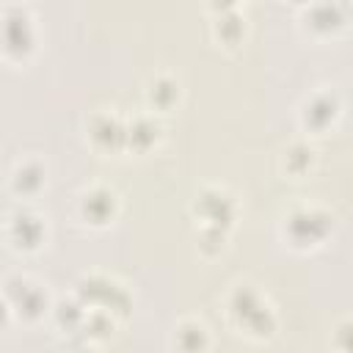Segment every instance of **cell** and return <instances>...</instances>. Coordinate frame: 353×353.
<instances>
[{
    "label": "cell",
    "instance_id": "9",
    "mask_svg": "<svg viewBox=\"0 0 353 353\" xmlns=\"http://www.w3.org/2000/svg\"><path fill=\"white\" fill-rule=\"evenodd\" d=\"M127 135V121L113 113V108H102L88 121V138L97 149H121Z\"/></svg>",
    "mask_w": 353,
    "mask_h": 353
},
{
    "label": "cell",
    "instance_id": "5",
    "mask_svg": "<svg viewBox=\"0 0 353 353\" xmlns=\"http://www.w3.org/2000/svg\"><path fill=\"white\" fill-rule=\"evenodd\" d=\"M193 212L201 218V229H229L237 215V196L221 185H207L193 199Z\"/></svg>",
    "mask_w": 353,
    "mask_h": 353
},
{
    "label": "cell",
    "instance_id": "11",
    "mask_svg": "<svg viewBox=\"0 0 353 353\" xmlns=\"http://www.w3.org/2000/svg\"><path fill=\"white\" fill-rule=\"evenodd\" d=\"M174 350L176 353H207L210 328L199 317H182L174 325Z\"/></svg>",
    "mask_w": 353,
    "mask_h": 353
},
{
    "label": "cell",
    "instance_id": "14",
    "mask_svg": "<svg viewBox=\"0 0 353 353\" xmlns=\"http://www.w3.org/2000/svg\"><path fill=\"white\" fill-rule=\"evenodd\" d=\"M0 47L14 55H25L33 47V28L28 19H8L0 17Z\"/></svg>",
    "mask_w": 353,
    "mask_h": 353
},
{
    "label": "cell",
    "instance_id": "15",
    "mask_svg": "<svg viewBox=\"0 0 353 353\" xmlns=\"http://www.w3.org/2000/svg\"><path fill=\"white\" fill-rule=\"evenodd\" d=\"M314 163H317V152H314V146L306 143V141L290 143V146L284 149V154H281V171L290 174L292 179H301V176L312 174V171H314Z\"/></svg>",
    "mask_w": 353,
    "mask_h": 353
},
{
    "label": "cell",
    "instance_id": "8",
    "mask_svg": "<svg viewBox=\"0 0 353 353\" xmlns=\"http://www.w3.org/2000/svg\"><path fill=\"white\" fill-rule=\"evenodd\" d=\"M339 110H342V102H339V97L334 91H317L301 108V127L306 132L309 130L312 132H323L339 119Z\"/></svg>",
    "mask_w": 353,
    "mask_h": 353
},
{
    "label": "cell",
    "instance_id": "3",
    "mask_svg": "<svg viewBox=\"0 0 353 353\" xmlns=\"http://www.w3.org/2000/svg\"><path fill=\"white\" fill-rule=\"evenodd\" d=\"M3 298L11 306V312L25 320H39L50 309L44 287L28 273H8L3 281Z\"/></svg>",
    "mask_w": 353,
    "mask_h": 353
},
{
    "label": "cell",
    "instance_id": "13",
    "mask_svg": "<svg viewBox=\"0 0 353 353\" xmlns=\"http://www.w3.org/2000/svg\"><path fill=\"white\" fill-rule=\"evenodd\" d=\"M179 94H182V88H179V80L171 74V72H160V74H154L149 83H146V102H149V108H152V113L154 110H171L176 102H179Z\"/></svg>",
    "mask_w": 353,
    "mask_h": 353
},
{
    "label": "cell",
    "instance_id": "1",
    "mask_svg": "<svg viewBox=\"0 0 353 353\" xmlns=\"http://www.w3.org/2000/svg\"><path fill=\"white\" fill-rule=\"evenodd\" d=\"M226 314L240 328V334H248L254 339H265L276 331L273 306L248 281H240L232 287V292L226 295Z\"/></svg>",
    "mask_w": 353,
    "mask_h": 353
},
{
    "label": "cell",
    "instance_id": "10",
    "mask_svg": "<svg viewBox=\"0 0 353 353\" xmlns=\"http://www.w3.org/2000/svg\"><path fill=\"white\" fill-rule=\"evenodd\" d=\"M44 165H41V160H36V157H25V160H19L14 168H11V176H8V188L17 193V196H22V199H30V196H36L41 188H44Z\"/></svg>",
    "mask_w": 353,
    "mask_h": 353
},
{
    "label": "cell",
    "instance_id": "7",
    "mask_svg": "<svg viewBox=\"0 0 353 353\" xmlns=\"http://www.w3.org/2000/svg\"><path fill=\"white\" fill-rule=\"evenodd\" d=\"M119 193L108 185H88L77 196V212L91 226H108L119 215Z\"/></svg>",
    "mask_w": 353,
    "mask_h": 353
},
{
    "label": "cell",
    "instance_id": "4",
    "mask_svg": "<svg viewBox=\"0 0 353 353\" xmlns=\"http://www.w3.org/2000/svg\"><path fill=\"white\" fill-rule=\"evenodd\" d=\"M77 298H80V303L85 309H102V312H110L113 317L127 312L124 306L130 303V295H127L124 284H119L116 279L102 276V273L85 276L77 284Z\"/></svg>",
    "mask_w": 353,
    "mask_h": 353
},
{
    "label": "cell",
    "instance_id": "2",
    "mask_svg": "<svg viewBox=\"0 0 353 353\" xmlns=\"http://www.w3.org/2000/svg\"><path fill=\"white\" fill-rule=\"evenodd\" d=\"M331 226H334V215L325 207H320V204H295L281 221V234L295 248H312V245L325 240Z\"/></svg>",
    "mask_w": 353,
    "mask_h": 353
},
{
    "label": "cell",
    "instance_id": "12",
    "mask_svg": "<svg viewBox=\"0 0 353 353\" xmlns=\"http://www.w3.org/2000/svg\"><path fill=\"white\" fill-rule=\"evenodd\" d=\"M163 135V127L157 121L154 113H138L127 121V135H124V146L135 149V152H149Z\"/></svg>",
    "mask_w": 353,
    "mask_h": 353
},
{
    "label": "cell",
    "instance_id": "16",
    "mask_svg": "<svg viewBox=\"0 0 353 353\" xmlns=\"http://www.w3.org/2000/svg\"><path fill=\"white\" fill-rule=\"evenodd\" d=\"M77 353H99V350H97V347H80Z\"/></svg>",
    "mask_w": 353,
    "mask_h": 353
},
{
    "label": "cell",
    "instance_id": "6",
    "mask_svg": "<svg viewBox=\"0 0 353 353\" xmlns=\"http://www.w3.org/2000/svg\"><path fill=\"white\" fill-rule=\"evenodd\" d=\"M44 237H47V223L30 207H17L6 218V240L11 243L14 251H25V254L39 251Z\"/></svg>",
    "mask_w": 353,
    "mask_h": 353
}]
</instances>
